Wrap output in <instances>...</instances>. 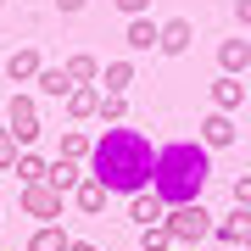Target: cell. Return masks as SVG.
Segmentation results:
<instances>
[{"label":"cell","mask_w":251,"mask_h":251,"mask_svg":"<svg viewBox=\"0 0 251 251\" xmlns=\"http://www.w3.org/2000/svg\"><path fill=\"white\" fill-rule=\"evenodd\" d=\"M218 67H224V78H240L251 67V39H224L218 45Z\"/></svg>","instance_id":"cell-11"},{"label":"cell","mask_w":251,"mask_h":251,"mask_svg":"<svg viewBox=\"0 0 251 251\" xmlns=\"http://www.w3.org/2000/svg\"><path fill=\"white\" fill-rule=\"evenodd\" d=\"M62 206H67L62 190H50V184H23V212H28V218L56 224V218H62Z\"/></svg>","instance_id":"cell-5"},{"label":"cell","mask_w":251,"mask_h":251,"mask_svg":"<svg viewBox=\"0 0 251 251\" xmlns=\"http://www.w3.org/2000/svg\"><path fill=\"white\" fill-rule=\"evenodd\" d=\"M190 45H196V23H190V17H168L156 28V50L162 56H184Z\"/></svg>","instance_id":"cell-6"},{"label":"cell","mask_w":251,"mask_h":251,"mask_svg":"<svg viewBox=\"0 0 251 251\" xmlns=\"http://www.w3.org/2000/svg\"><path fill=\"white\" fill-rule=\"evenodd\" d=\"M128 218H134L140 229H156L162 218H168V206H162V201L151 196V190H140V196H128Z\"/></svg>","instance_id":"cell-13"},{"label":"cell","mask_w":251,"mask_h":251,"mask_svg":"<svg viewBox=\"0 0 251 251\" xmlns=\"http://www.w3.org/2000/svg\"><path fill=\"white\" fill-rule=\"evenodd\" d=\"M134 84V62H106L100 67V95H123Z\"/></svg>","instance_id":"cell-17"},{"label":"cell","mask_w":251,"mask_h":251,"mask_svg":"<svg viewBox=\"0 0 251 251\" xmlns=\"http://www.w3.org/2000/svg\"><path fill=\"white\" fill-rule=\"evenodd\" d=\"M246 229H251V212H240V206H234L229 218H212V240H224V246H240Z\"/></svg>","instance_id":"cell-15"},{"label":"cell","mask_w":251,"mask_h":251,"mask_svg":"<svg viewBox=\"0 0 251 251\" xmlns=\"http://www.w3.org/2000/svg\"><path fill=\"white\" fill-rule=\"evenodd\" d=\"M0 6H6V0H0Z\"/></svg>","instance_id":"cell-32"},{"label":"cell","mask_w":251,"mask_h":251,"mask_svg":"<svg viewBox=\"0 0 251 251\" xmlns=\"http://www.w3.org/2000/svg\"><path fill=\"white\" fill-rule=\"evenodd\" d=\"M100 123H106V128H123V117H128V95H100Z\"/></svg>","instance_id":"cell-23"},{"label":"cell","mask_w":251,"mask_h":251,"mask_svg":"<svg viewBox=\"0 0 251 251\" xmlns=\"http://www.w3.org/2000/svg\"><path fill=\"white\" fill-rule=\"evenodd\" d=\"M39 67H45V62H39V50H34V45H17V50L6 56V78H11V84H34V78H39Z\"/></svg>","instance_id":"cell-8"},{"label":"cell","mask_w":251,"mask_h":251,"mask_svg":"<svg viewBox=\"0 0 251 251\" xmlns=\"http://www.w3.org/2000/svg\"><path fill=\"white\" fill-rule=\"evenodd\" d=\"M151 168H156V151L140 128H106L90 145V179L106 184V196H140V190H151Z\"/></svg>","instance_id":"cell-1"},{"label":"cell","mask_w":251,"mask_h":251,"mask_svg":"<svg viewBox=\"0 0 251 251\" xmlns=\"http://www.w3.org/2000/svg\"><path fill=\"white\" fill-rule=\"evenodd\" d=\"M240 100H246V84H240V78H224V73H218V78H212V112L234 117V112H240Z\"/></svg>","instance_id":"cell-10"},{"label":"cell","mask_w":251,"mask_h":251,"mask_svg":"<svg viewBox=\"0 0 251 251\" xmlns=\"http://www.w3.org/2000/svg\"><path fill=\"white\" fill-rule=\"evenodd\" d=\"M90 134H84V128H62V156L67 162H90Z\"/></svg>","instance_id":"cell-22"},{"label":"cell","mask_w":251,"mask_h":251,"mask_svg":"<svg viewBox=\"0 0 251 251\" xmlns=\"http://www.w3.org/2000/svg\"><path fill=\"white\" fill-rule=\"evenodd\" d=\"M240 246H246V251H251V229H246V240H240Z\"/></svg>","instance_id":"cell-31"},{"label":"cell","mask_w":251,"mask_h":251,"mask_svg":"<svg viewBox=\"0 0 251 251\" xmlns=\"http://www.w3.org/2000/svg\"><path fill=\"white\" fill-rule=\"evenodd\" d=\"M67 251H100V246H90V240H73V246H67Z\"/></svg>","instance_id":"cell-30"},{"label":"cell","mask_w":251,"mask_h":251,"mask_svg":"<svg viewBox=\"0 0 251 251\" xmlns=\"http://www.w3.org/2000/svg\"><path fill=\"white\" fill-rule=\"evenodd\" d=\"M140 251H173V240H168V229H140Z\"/></svg>","instance_id":"cell-24"},{"label":"cell","mask_w":251,"mask_h":251,"mask_svg":"<svg viewBox=\"0 0 251 251\" xmlns=\"http://www.w3.org/2000/svg\"><path fill=\"white\" fill-rule=\"evenodd\" d=\"M56 11H67V17H73V11H84V0H56Z\"/></svg>","instance_id":"cell-29"},{"label":"cell","mask_w":251,"mask_h":251,"mask_svg":"<svg viewBox=\"0 0 251 251\" xmlns=\"http://www.w3.org/2000/svg\"><path fill=\"white\" fill-rule=\"evenodd\" d=\"M117 11H123V17H145V11H151V0H117Z\"/></svg>","instance_id":"cell-27"},{"label":"cell","mask_w":251,"mask_h":251,"mask_svg":"<svg viewBox=\"0 0 251 251\" xmlns=\"http://www.w3.org/2000/svg\"><path fill=\"white\" fill-rule=\"evenodd\" d=\"M234 206H240V212H251V173H240V179H234Z\"/></svg>","instance_id":"cell-26"},{"label":"cell","mask_w":251,"mask_h":251,"mask_svg":"<svg viewBox=\"0 0 251 251\" xmlns=\"http://www.w3.org/2000/svg\"><path fill=\"white\" fill-rule=\"evenodd\" d=\"M6 128H11V140H17V151H28V145L45 134V123H39V100L28 95V90L11 95V106H6Z\"/></svg>","instance_id":"cell-4"},{"label":"cell","mask_w":251,"mask_h":251,"mask_svg":"<svg viewBox=\"0 0 251 251\" xmlns=\"http://www.w3.org/2000/svg\"><path fill=\"white\" fill-rule=\"evenodd\" d=\"M67 246H73V234H67L62 224H39L34 240H28V251H67Z\"/></svg>","instance_id":"cell-19"},{"label":"cell","mask_w":251,"mask_h":251,"mask_svg":"<svg viewBox=\"0 0 251 251\" xmlns=\"http://www.w3.org/2000/svg\"><path fill=\"white\" fill-rule=\"evenodd\" d=\"M162 229H168L173 251H190L196 240H212V212H206L201 201H190V206H168V218H162Z\"/></svg>","instance_id":"cell-3"},{"label":"cell","mask_w":251,"mask_h":251,"mask_svg":"<svg viewBox=\"0 0 251 251\" xmlns=\"http://www.w3.org/2000/svg\"><path fill=\"white\" fill-rule=\"evenodd\" d=\"M34 84H39V95H50V100H67V95H73V78H67L62 67H39Z\"/></svg>","instance_id":"cell-20"},{"label":"cell","mask_w":251,"mask_h":251,"mask_svg":"<svg viewBox=\"0 0 251 251\" xmlns=\"http://www.w3.org/2000/svg\"><path fill=\"white\" fill-rule=\"evenodd\" d=\"M6 168H17V140H11V128L0 123V173Z\"/></svg>","instance_id":"cell-25"},{"label":"cell","mask_w":251,"mask_h":251,"mask_svg":"<svg viewBox=\"0 0 251 251\" xmlns=\"http://www.w3.org/2000/svg\"><path fill=\"white\" fill-rule=\"evenodd\" d=\"M62 73H67L73 84H100V62H95L90 50H78V56H67V62H62Z\"/></svg>","instance_id":"cell-18"},{"label":"cell","mask_w":251,"mask_h":251,"mask_svg":"<svg viewBox=\"0 0 251 251\" xmlns=\"http://www.w3.org/2000/svg\"><path fill=\"white\" fill-rule=\"evenodd\" d=\"M234 134H240V128H234V117H224V112H206V117H201V145H206V151L234 145Z\"/></svg>","instance_id":"cell-7"},{"label":"cell","mask_w":251,"mask_h":251,"mask_svg":"<svg viewBox=\"0 0 251 251\" xmlns=\"http://www.w3.org/2000/svg\"><path fill=\"white\" fill-rule=\"evenodd\" d=\"M95 112H100V84H73V95H67V117H73V123H90Z\"/></svg>","instance_id":"cell-9"},{"label":"cell","mask_w":251,"mask_h":251,"mask_svg":"<svg viewBox=\"0 0 251 251\" xmlns=\"http://www.w3.org/2000/svg\"><path fill=\"white\" fill-rule=\"evenodd\" d=\"M73 206H78V212L84 218H95V212H106V184H95L90 179V173H84V179H78V190H73V196H67Z\"/></svg>","instance_id":"cell-12"},{"label":"cell","mask_w":251,"mask_h":251,"mask_svg":"<svg viewBox=\"0 0 251 251\" xmlns=\"http://www.w3.org/2000/svg\"><path fill=\"white\" fill-rule=\"evenodd\" d=\"M206 173H212V151H206L201 140H173V145L156 151L151 196H156L162 206H190V201H201Z\"/></svg>","instance_id":"cell-2"},{"label":"cell","mask_w":251,"mask_h":251,"mask_svg":"<svg viewBox=\"0 0 251 251\" xmlns=\"http://www.w3.org/2000/svg\"><path fill=\"white\" fill-rule=\"evenodd\" d=\"M78 179H84V162L56 156L50 168H45V184H50V190H62V196H73V190H78Z\"/></svg>","instance_id":"cell-14"},{"label":"cell","mask_w":251,"mask_h":251,"mask_svg":"<svg viewBox=\"0 0 251 251\" xmlns=\"http://www.w3.org/2000/svg\"><path fill=\"white\" fill-rule=\"evenodd\" d=\"M234 23H240V28H251V0H234Z\"/></svg>","instance_id":"cell-28"},{"label":"cell","mask_w":251,"mask_h":251,"mask_svg":"<svg viewBox=\"0 0 251 251\" xmlns=\"http://www.w3.org/2000/svg\"><path fill=\"white\" fill-rule=\"evenodd\" d=\"M156 28H162V23H151V17H128L123 45H128V50H156Z\"/></svg>","instance_id":"cell-16"},{"label":"cell","mask_w":251,"mask_h":251,"mask_svg":"<svg viewBox=\"0 0 251 251\" xmlns=\"http://www.w3.org/2000/svg\"><path fill=\"white\" fill-rule=\"evenodd\" d=\"M45 168H50V162L39 151H17V168H11V173H17L23 184H45Z\"/></svg>","instance_id":"cell-21"}]
</instances>
